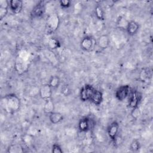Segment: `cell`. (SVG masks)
<instances>
[{"instance_id": "cell-22", "label": "cell", "mask_w": 153, "mask_h": 153, "mask_svg": "<svg viewBox=\"0 0 153 153\" xmlns=\"http://www.w3.org/2000/svg\"><path fill=\"white\" fill-rule=\"evenodd\" d=\"M95 15L97 19L100 20H103L105 19V15H104V11L100 5H97L95 7L94 10Z\"/></svg>"}, {"instance_id": "cell-15", "label": "cell", "mask_w": 153, "mask_h": 153, "mask_svg": "<svg viewBox=\"0 0 153 153\" xmlns=\"http://www.w3.org/2000/svg\"><path fill=\"white\" fill-rule=\"evenodd\" d=\"M110 43V40L107 35H101L97 39L96 44L101 49H106L108 47Z\"/></svg>"}, {"instance_id": "cell-20", "label": "cell", "mask_w": 153, "mask_h": 153, "mask_svg": "<svg viewBox=\"0 0 153 153\" xmlns=\"http://www.w3.org/2000/svg\"><path fill=\"white\" fill-rule=\"evenodd\" d=\"M60 80L59 77L57 75H52L51 76L48 84L51 86L52 88H55L59 87V85H60Z\"/></svg>"}, {"instance_id": "cell-8", "label": "cell", "mask_w": 153, "mask_h": 153, "mask_svg": "<svg viewBox=\"0 0 153 153\" xmlns=\"http://www.w3.org/2000/svg\"><path fill=\"white\" fill-rule=\"evenodd\" d=\"M45 4L44 1H41L33 7L30 12V16L33 18H40L45 14Z\"/></svg>"}, {"instance_id": "cell-13", "label": "cell", "mask_w": 153, "mask_h": 153, "mask_svg": "<svg viewBox=\"0 0 153 153\" xmlns=\"http://www.w3.org/2000/svg\"><path fill=\"white\" fill-rule=\"evenodd\" d=\"M9 8H10V1L7 0L0 1V20H2L3 19L7 16Z\"/></svg>"}, {"instance_id": "cell-21", "label": "cell", "mask_w": 153, "mask_h": 153, "mask_svg": "<svg viewBox=\"0 0 153 153\" xmlns=\"http://www.w3.org/2000/svg\"><path fill=\"white\" fill-rule=\"evenodd\" d=\"M8 152L10 153H19V152H25L23 147L20 145H13L10 146L7 150Z\"/></svg>"}, {"instance_id": "cell-14", "label": "cell", "mask_w": 153, "mask_h": 153, "mask_svg": "<svg viewBox=\"0 0 153 153\" xmlns=\"http://www.w3.org/2000/svg\"><path fill=\"white\" fill-rule=\"evenodd\" d=\"M103 96L102 92L100 90H96L93 96H91L90 101L94 105L99 106L103 102Z\"/></svg>"}, {"instance_id": "cell-26", "label": "cell", "mask_w": 153, "mask_h": 153, "mask_svg": "<svg viewBox=\"0 0 153 153\" xmlns=\"http://www.w3.org/2000/svg\"><path fill=\"white\" fill-rule=\"evenodd\" d=\"M131 115L133 117V118H134L135 119H137L139 117V115H140V111L139 106L132 109Z\"/></svg>"}, {"instance_id": "cell-9", "label": "cell", "mask_w": 153, "mask_h": 153, "mask_svg": "<svg viewBox=\"0 0 153 153\" xmlns=\"http://www.w3.org/2000/svg\"><path fill=\"white\" fill-rule=\"evenodd\" d=\"M128 97H129V100H128L129 107L132 109L136 107H137L142 98L141 94L136 90H131Z\"/></svg>"}, {"instance_id": "cell-3", "label": "cell", "mask_w": 153, "mask_h": 153, "mask_svg": "<svg viewBox=\"0 0 153 153\" xmlns=\"http://www.w3.org/2000/svg\"><path fill=\"white\" fill-rule=\"evenodd\" d=\"M96 89L90 84H85L79 92L80 99L82 102L90 101L91 96Z\"/></svg>"}, {"instance_id": "cell-25", "label": "cell", "mask_w": 153, "mask_h": 153, "mask_svg": "<svg viewBox=\"0 0 153 153\" xmlns=\"http://www.w3.org/2000/svg\"><path fill=\"white\" fill-rule=\"evenodd\" d=\"M51 152L54 153H62L63 151L62 147L57 143H54L52 146Z\"/></svg>"}, {"instance_id": "cell-16", "label": "cell", "mask_w": 153, "mask_h": 153, "mask_svg": "<svg viewBox=\"0 0 153 153\" xmlns=\"http://www.w3.org/2000/svg\"><path fill=\"white\" fill-rule=\"evenodd\" d=\"M50 121L53 124H57L60 123L63 120V115L58 112H53L48 115Z\"/></svg>"}, {"instance_id": "cell-17", "label": "cell", "mask_w": 153, "mask_h": 153, "mask_svg": "<svg viewBox=\"0 0 153 153\" xmlns=\"http://www.w3.org/2000/svg\"><path fill=\"white\" fill-rule=\"evenodd\" d=\"M54 108L55 106L52 99L45 101V103L43 107V111L45 114L49 115L54 111Z\"/></svg>"}, {"instance_id": "cell-19", "label": "cell", "mask_w": 153, "mask_h": 153, "mask_svg": "<svg viewBox=\"0 0 153 153\" xmlns=\"http://www.w3.org/2000/svg\"><path fill=\"white\" fill-rule=\"evenodd\" d=\"M151 72L148 69H142L140 72L139 76L140 79L143 82L147 81L149 78H151Z\"/></svg>"}, {"instance_id": "cell-4", "label": "cell", "mask_w": 153, "mask_h": 153, "mask_svg": "<svg viewBox=\"0 0 153 153\" xmlns=\"http://www.w3.org/2000/svg\"><path fill=\"white\" fill-rule=\"evenodd\" d=\"M94 122L89 117H84L79 120L78 123V129L82 133L88 132L93 128Z\"/></svg>"}, {"instance_id": "cell-23", "label": "cell", "mask_w": 153, "mask_h": 153, "mask_svg": "<svg viewBox=\"0 0 153 153\" xmlns=\"http://www.w3.org/2000/svg\"><path fill=\"white\" fill-rule=\"evenodd\" d=\"M140 148V142L137 139H133L131 142L130 143V145L129 146L130 149L132 152H137Z\"/></svg>"}, {"instance_id": "cell-11", "label": "cell", "mask_w": 153, "mask_h": 153, "mask_svg": "<svg viewBox=\"0 0 153 153\" xmlns=\"http://www.w3.org/2000/svg\"><path fill=\"white\" fill-rule=\"evenodd\" d=\"M139 29V25L138 23L134 20L128 21L127 27L126 28V30L127 31V33L130 36L135 35L138 32Z\"/></svg>"}, {"instance_id": "cell-6", "label": "cell", "mask_w": 153, "mask_h": 153, "mask_svg": "<svg viewBox=\"0 0 153 153\" xmlns=\"http://www.w3.org/2000/svg\"><path fill=\"white\" fill-rule=\"evenodd\" d=\"M96 45V41L90 36H86L84 37L80 42V47L81 49L85 51H91L94 48Z\"/></svg>"}, {"instance_id": "cell-28", "label": "cell", "mask_w": 153, "mask_h": 153, "mask_svg": "<svg viewBox=\"0 0 153 153\" xmlns=\"http://www.w3.org/2000/svg\"><path fill=\"white\" fill-rule=\"evenodd\" d=\"M61 92L65 96H67L71 93V89L69 88V86L68 84H65L61 89Z\"/></svg>"}, {"instance_id": "cell-12", "label": "cell", "mask_w": 153, "mask_h": 153, "mask_svg": "<svg viewBox=\"0 0 153 153\" xmlns=\"http://www.w3.org/2000/svg\"><path fill=\"white\" fill-rule=\"evenodd\" d=\"M23 8V1L20 0L10 1V9L14 14H19Z\"/></svg>"}, {"instance_id": "cell-18", "label": "cell", "mask_w": 153, "mask_h": 153, "mask_svg": "<svg viewBox=\"0 0 153 153\" xmlns=\"http://www.w3.org/2000/svg\"><path fill=\"white\" fill-rule=\"evenodd\" d=\"M59 40L56 38H51L48 41V47L50 50H54L60 47Z\"/></svg>"}, {"instance_id": "cell-2", "label": "cell", "mask_w": 153, "mask_h": 153, "mask_svg": "<svg viewBox=\"0 0 153 153\" xmlns=\"http://www.w3.org/2000/svg\"><path fill=\"white\" fill-rule=\"evenodd\" d=\"M60 17L57 13H52L50 14L47 16L45 21L46 30L48 34L52 33L56 31L60 25Z\"/></svg>"}, {"instance_id": "cell-24", "label": "cell", "mask_w": 153, "mask_h": 153, "mask_svg": "<svg viewBox=\"0 0 153 153\" xmlns=\"http://www.w3.org/2000/svg\"><path fill=\"white\" fill-rule=\"evenodd\" d=\"M128 22V21L125 18L120 16L118 17V19L117 20V25L118 26V27L120 28L126 29Z\"/></svg>"}, {"instance_id": "cell-5", "label": "cell", "mask_w": 153, "mask_h": 153, "mask_svg": "<svg viewBox=\"0 0 153 153\" xmlns=\"http://www.w3.org/2000/svg\"><path fill=\"white\" fill-rule=\"evenodd\" d=\"M131 88L128 85H123L119 87L115 92V96L116 99L119 101H123L127 97H128Z\"/></svg>"}, {"instance_id": "cell-7", "label": "cell", "mask_w": 153, "mask_h": 153, "mask_svg": "<svg viewBox=\"0 0 153 153\" xmlns=\"http://www.w3.org/2000/svg\"><path fill=\"white\" fill-rule=\"evenodd\" d=\"M120 126L117 121H112L107 128V133L109 137L113 142H116L117 140L118 133L119 131Z\"/></svg>"}, {"instance_id": "cell-1", "label": "cell", "mask_w": 153, "mask_h": 153, "mask_svg": "<svg viewBox=\"0 0 153 153\" xmlns=\"http://www.w3.org/2000/svg\"><path fill=\"white\" fill-rule=\"evenodd\" d=\"M1 104L2 109L8 114H14L19 111L20 108V100L14 93L6 94L1 98Z\"/></svg>"}, {"instance_id": "cell-27", "label": "cell", "mask_w": 153, "mask_h": 153, "mask_svg": "<svg viewBox=\"0 0 153 153\" xmlns=\"http://www.w3.org/2000/svg\"><path fill=\"white\" fill-rule=\"evenodd\" d=\"M71 1L69 0H60L59 1V4L60 7L63 8H67L71 7Z\"/></svg>"}, {"instance_id": "cell-10", "label": "cell", "mask_w": 153, "mask_h": 153, "mask_svg": "<svg viewBox=\"0 0 153 153\" xmlns=\"http://www.w3.org/2000/svg\"><path fill=\"white\" fill-rule=\"evenodd\" d=\"M52 88L48 84L42 85L39 89V95L44 101L51 99L52 97Z\"/></svg>"}]
</instances>
